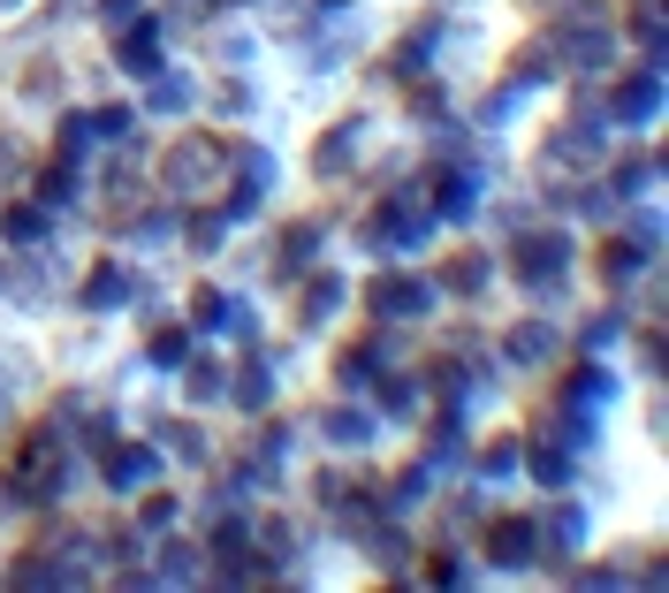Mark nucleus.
Returning <instances> with one entry per match:
<instances>
[{
    "label": "nucleus",
    "mask_w": 669,
    "mask_h": 593,
    "mask_svg": "<svg viewBox=\"0 0 669 593\" xmlns=\"http://www.w3.org/2000/svg\"><path fill=\"white\" fill-rule=\"evenodd\" d=\"M54 487H61V442H54V434H31L0 495H8V502H54Z\"/></svg>",
    "instance_id": "obj_1"
},
{
    "label": "nucleus",
    "mask_w": 669,
    "mask_h": 593,
    "mask_svg": "<svg viewBox=\"0 0 669 593\" xmlns=\"http://www.w3.org/2000/svg\"><path fill=\"white\" fill-rule=\"evenodd\" d=\"M373 312L380 319H419V312H434V282L426 275H380L373 282Z\"/></svg>",
    "instance_id": "obj_2"
},
{
    "label": "nucleus",
    "mask_w": 669,
    "mask_h": 593,
    "mask_svg": "<svg viewBox=\"0 0 669 593\" xmlns=\"http://www.w3.org/2000/svg\"><path fill=\"white\" fill-rule=\"evenodd\" d=\"M221 160H228V152L213 146V138H198V146H175V152H167V190H183V198H190V190H206V183L221 175Z\"/></svg>",
    "instance_id": "obj_3"
},
{
    "label": "nucleus",
    "mask_w": 669,
    "mask_h": 593,
    "mask_svg": "<svg viewBox=\"0 0 669 593\" xmlns=\"http://www.w3.org/2000/svg\"><path fill=\"white\" fill-rule=\"evenodd\" d=\"M563 267H571V244H563V236H532V244H517V275H525L532 290L563 282Z\"/></svg>",
    "instance_id": "obj_4"
},
{
    "label": "nucleus",
    "mask_w": 669,
    "mask_h": 593,
    "mask_svg": "<svg viewBox=\"0 0 669 593\" xmlns=\"http://www.w3.org/2000/svg\"><path fill=\"white\" fill-rule=\"evenodd\" d=\"M662 107V69H639L632 84H617V123H655Z\"/></svg>",
    "instance_id": "obj_5"
},
{
    "label": "nucleus",
    "mask_w": 669,
    "mask_h": 593,
    "mask_svg": "<svg viewBox=\"0 0 669 593\" xmlns=\"http://www.w3.org/2000/svg\"><path fill=\"white\" fill-rule=\"evenodd\" d=\"M532 548H540V533L525 525V518H502L495 540H488V556H495L502 571H517V563H532Z\"/></svg>",
    "instance_id": "obj_6"
},
{
    "label": "nucleus",
    "mask_w": 669,
    "mask_h": 593,
    "mask_svg": "<svg viewBox=\"0 0 669 593\" xmlns=\"http://www.w3.org/2000/svg\"><path fill=\"white\" fill-rule=\"evenodd\" d=\"M122 69H130V77H161V31H153L145 15H138L130 38H122Z\"/></svg>",
    "instance_id": "obj_7"
},
{
    "label": "nucleus",
    "mask_w": 669,
    "mask_h": 593,
    "mask_svg": "<svg viewBox=\"0 0 669 593\" xmlns=\"http://www.w3.org/2000/svg\"><path fill=\"white\" fill-rule=\"evenodd\" d=\"M153 472H161L153 449H107V487H145Z\"/></svg>",
    "instance_id": "obj_8"
},
{
    "label": "nucleus",
    "mask_w": 669,
    "mask_h": 593,
    "mask_svg": "<svg viewBox=\"0 0 669 593\" xmlns=\"http://www.w3.org/2000/svg\"><path fill=\"white\" fill-rule=\"evenodd\" d=\"M594 160H601V138L578 130V138H555V146H548V175H555V167H594Z\"/></svg>",
    "instance_id": "obj_9"
},
{
    "label": "nucleus",
    "mask_w": 669,
    "mask_h": 593,
    "mask_svg": "<svg viewBox=\"0 0 669 593\" xmlns=\"http://www.w3.org/2000/svg\"><path fill=\"white\" fill-rule=\"evenodd\" d=\"M548 350H555V327H548V319H532V327L509 335V358H517V365H532V358H548Z\"/></svg>",
    "instance_id": "obj_10"
},
{
    "label": "nucleus",
    "mask_w": 669,
    "mask_h": 593,
    "mask_svg": "<svg viewBox=\"0 0 669 593\" xmlns=\"http://www.w3.org/2000/svg\"><path fill=\"white\" fill-rule=\"evenodd\" d=\"M639 267H647V244H609V252H601V275H609V282H632Z\"/></svg>",
    "instance_id": "obj_11"
},
{
    "label": "nucleus",
    "mask_w": 669,
    "mask_h": 593,
    "mask_svg": "<svg viewBox=\"0 0 669 593\" xmlns=\"http://www.w3.org/2000/svg\"><path fill=\"white\" fill-rule=\"evenodd\" d=\"M350 152H357V123H342L328 146L313 152V167H320V175H334V167H350Z\"/></svg>",
    "instance_id": "obj_12"
},
{
    "label": "nucleus",
    "mask_w": 669,
    "mask_h": 593,
    "mask_svg": "<svg viewBox=\"0 0 669 593\" xmlns=\"http://www.w3.org/2000/svg\"><path fill=\"white\" fill-rule=\"evenodd\" d=\"M373 434V411H328V442H342V449H357Z\"/></svg>",
    "instance_id": "obj_13"
},
{
    "label": "nucleus",
    "mask_w": 669,
    "mask_h": 593,
    "mask_svg": "<svg viewBox=\"0 0 669 593\" xmlns=\"http://www.w3.org/2000/svg\"><path fill=\"white\" fill-rule=\"evenodd\" d=\"M0 229H8L15 244H38V236H46V213H38V206H8V221H0Z\"/></svg>",
    "instance_id": "obj_14"
},
{
    "label": "nucleus",
    "mask_w": 669,
    "mask_h": 593,
    "mask_svg": "<svg viewBox=\"0 0 669 593\" xmlns=\"http://www.w3.org/2000/svg\"><path fill=\"white\" fill-rule=\"evenodd\" d=\"M236 404H244V411H267V404H274V381H267V365H251V373L236 381Z\"/></svg>",
    "instance_id": "obj_15"
},
{
    "label": "nucleus",
    "mask_w": 669,
    "mask_h": 593,
    "mask_svg": "<svg viewBox=\"0 0 669 593\" xmlns=\"http://www.w3.org/2000/svg\"><path fill=\"white\" fill-rule=\"evenodd\" d=\"M122 290H130V282H122V267H99V275H92V290H84V304H92V312H107Z\"/></svg>",
    "instance_id": "obj_16"
},
{
    "label": "nucleus",
    "mask_w": 669,
    "mask_h": 593,
    "mask_svg": "<svg viewBox=\"0 0 669 593\" xmlns=\"http://www.w3.org/2000/svg\"><path fill=\"white\" fill-rule=\"evenodd\" d=\"M472 213V175H449L442 183V221H465Z\"/></svg>",
    "instance_id": "obj_17"
},
{
    "label": "nucleus",
    "mask_w": 669,
    "mask_h": 593,
    "mask_svg": "<svg viewBox=\"0 0 669 593\" xmlns=\"http://www.w3.org/2000/svg\"><path fill=\"white\" fill-rule=\"evenodd\" d=\"M532 479H540V487H563V479H571V456H563V449H532Z\"/></svg>",
    "instance_id": "obj_18"
},
{
    "label": "nucleus",
    "mask_w": 669,
    "mask_h": 593,
    "mask_svg": "<svg viewBox=\"0 0 669 593\" xmlns=\"http://www.w3.org/2000/svg\"><path fill=\"white\" fill-rule=\"evenodd\" d=\"M334 304H342V282H334V275H320V282L305 290V319H328Z\"/></svg>",
    "instance_id": "obj_19"
},
{
    "label": "nucleus",
    "mask_w": 669,
    "mask_h": 593,
    "mask_svg": "<svg viewBox=\"0 0 669 593\" xmlns=\"http://www.w3.org/2000/svg\"><path fill=\"white\" fill-rule=\"evenodd\" d=\"M38 198H46V206H61V198H77V167H46V183H38Z\"/></svg>",
    "instance_id": "obj_20"
},
{
    "label": "nucleus",
    "mask_w": 669,
    "mask_h": 593,
    "mask_svg": "<svg viewBox=\"0 0 669 593\" xmlns=\"http://www.w3.org/2000/svg\"><path fill=\"white\" fill-rule=\"evenodd\" d=\"M601 396H609V373H601V365H586V373L571 381V404H601Z\"/></svg>",
    "instance_id": "obj_21"
},
{
    "label": "nucleus",
    "mask_w": 669,
    "mask_h": 593,
    "mask_svg": "<svg viewBox=\"0 0 669 593\" xmlns=\"http://www.w3.org/2000/svg\"><path fill=\"white\" fill-rule=\"evenodd\" d=\"M183 381H190V396H198V404H206V396H221V365H206V358H198Z\"/></svg>",
    "instance_id": "obj_22"
},
{
    "label": "nucleus",
    "mask_w": 669,
    "mask_h": 593,
    "mask_svg": "<svg viewBox=\"0 0 669 593\" xmlns=\"http://www.w3.org/2000/svg\"><path fill=\"white\" fill-rule=\"evenodd\" d=\"M548 533H555V548H578V540H586V518H578V510H555Z\"/></svg>",
    "instance_id": "obj_23"
},
{
    "label": "nucleus",
    "mask_w": 669,
    "mask_h": 593,
    "mask_svg": "<svg viewBox=\"0 0 669 593\" xmlns=\"http://www.w3.org/2000/svg\"><path fill=\"white\" fill-rule=\"evenodd\" d=\"M365 381H380V365L357 350V358H342V388H365Z\"/></svg>",
    "instance_id": "obj_24"
},
{
    "label": "nucleus",
    "mask_w": 669,
    "mask_h": 593,
    "mask_svg": "<svg viewBox=\"0 0 669 593\" xmlns=\"http://www.w3.org/2000/svg\"><path fill=\"white\" fill-rule=\"evenodd\" d=\"M153 358H161V365H183V358H190V342L167 327V335H153Z\"/></svg>",
    "instance_id": "obj_25"
},
{
    "label": "nucleus",
    "mask_w": 669,
    "mask_h": 593,
    "mask_svg": "<svg viewBox=\"0 0 669 593\" xmlns=\"http://www.w3.org/2000/svg\"><path fill=\"white\" fill-rule=\"evenodd\" d=\"M320 252V229H290V267H305Z\"/></svg>",
    "instance_id": "obj_26"
},
{
    "label": "nucleus",
    "mask_w": 669,
    "mask_h": 593,
    "mask_svg": "<svg viewBox=\"0 0 669 593\" xmlns=\"http://www.w3.org/2000/svg\"><path fill=\"white\" fill-rule=\"evenodd\" d=\"M153 107H161V115H183V107H190V92H183V84H161V92H153Z\"/></svg>",
    "instance_id": "obj_27"
},
{
    "label": "nucleus",
    "mask_w": 669,
    "mask_h": 593,
    "mask_svg": "<svg viewBox=\"0 0 669 593\" xmlns=\"http://www.w3.org/2000/svg\"><path fill=\"white\" fill-rule=\"evenodd\" d=\"M495 472H517V442H495V449H488V479H495Z\"/></svg>",
    "instance_id": "obj_28"
},
{
    "label": "nucleus",
    "mask_w": 669,
    "mask_h": 593,
    "mask_svg": "<svg viewBox=\"0 0 669 593\" xmlns=\"http://www.w3.org/2000/svg\"><path fill=\"white\" fill-rule=\"evenodd\" d=\"M380 404H388V411H411V404H419V388H411V381H388V396H380Z\"/></svg>",
    "instance_id": "obj_29"
},
{
    "label": "nucleus",
    "mask_w": 669,
    "mask_h": 593,
    "mask_svg": "<svg viewBox=\"0 0 669 593\" xmlns=\"http://www.w3.org/2000/svg\"><path fill=\"white\" fill-rule=\"evenodd\" d=\"M107 23H138V0H107Z\"/></svg>",
    "instance_id": "obj_30"
}]
</instances>
